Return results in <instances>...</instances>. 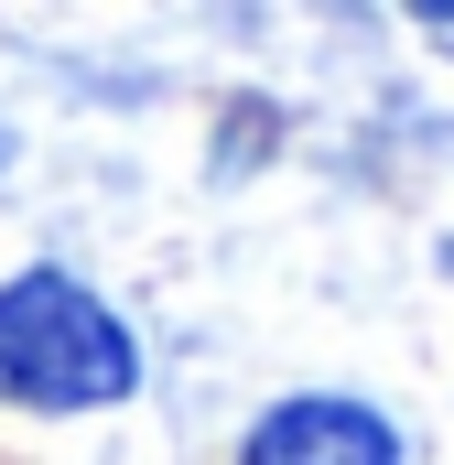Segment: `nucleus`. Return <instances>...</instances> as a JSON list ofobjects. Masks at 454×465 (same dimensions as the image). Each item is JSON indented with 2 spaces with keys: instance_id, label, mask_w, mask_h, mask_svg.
<instances>
[{
  "instance_id": "1",
  "label": "nucleus",
  "mask_w": 454,
  "mask_h": 465,
  "mask_svg": "<svg viewBox=\"0 0 454 465\" xmlns=\"http://www.w3.org/2000/svg\"><path fill=\"white\" fill-rule=\"evenodd\" d=\"M130 390H141V336L76 271L33 260L0 282V401L11 411H119Z\"/></svg>"
},
{
  "instance_id": "2",
  "label": "nucleus",
  "mask_w": 454,
  "mask_h": 465,
  "mask_svg": "<svg viewBox=\"0 0 454 465\" xmlns=\"http://www.w3.org/2000/svg\"><path fill=\"white\" fill-rule=\"evenodd\" d=\"M238 465H411V433L357 390H292L238 433Z\"/></svg>"
}]
</instances>
